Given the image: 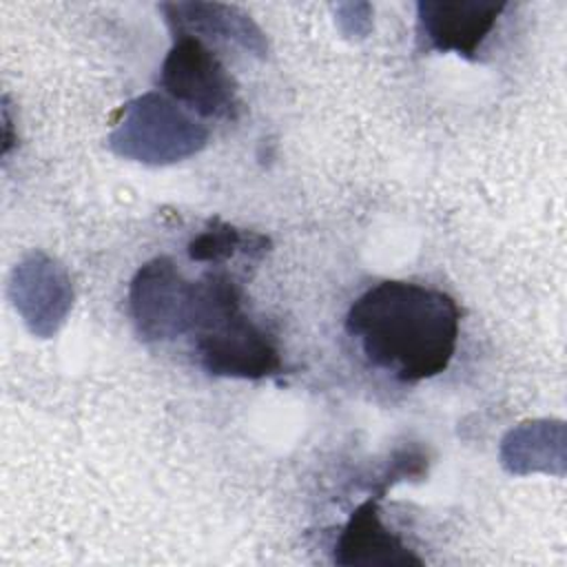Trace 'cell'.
<instances>
[{
    "mask_svg": "<svg viewBox=\"0 0 567 567\" xmlns=\"http://www.w3.org/2000/svg\"><path fill=\"white\" fill-rule=\"evenodd\" d=\"M7 295L27 330L38 339H51L73 308L69 270L44 250H31L13 266Z\"/></svg>",
    "mask_w": 567,
    "mask_h": 567,
    "instance_id": "6",
    "label": "cell"
},
{
    "mask_svg": "<svg viewBox=\"0 0 567 567\" xmlns=\"http://www.w3.org/2000/svg\"><path fill=\"white\" fill-rule=\"evenodd\" d=\"M195 281H188L166 255L144 261L128 286L135 332L146 343L171 341L190 332Z\"/></svg>",
    "mask_w": 567,
    "mask_h": 567,
    "instance_id": "5",
    "label": "cell"
},
{
    "mask_svg": "<svg viewBox=\"0 0 567 567\" xmlns=\"http://www.w3.org/2000/svg\"><path fill=\"white\" fill-rule=\"evenodd\" d=\"M332 558L343 567H423L416 556L381 518L377 498L363 501L341 527Z\"/></svg>",
    "mask_w": 567,
    "mask_h": 567,
    "instance_id": "8",
    "label": "cell"
},
{
    "mask_svg": "<svg viewBox=\"0 0 567 567\" xmlns=\"http://www.w3.org/2000/svg\"><path fill=\"white\" fill-rule=\"evenodd\" d=\"M164 22L175 35H193L197 40L233 42L244 51L268 58V38L259 24L239 7L221 2H164L159 4Z\"/></svg>",
    "mask_w": 567,
    "mask_h": 567,
    "instance_id": "9",
    "label": "cell"
},
{
    "mask_svg": "<svg viewBox=\"0 0 567 567\" xmlns=\"http://www.w3.org/2000/svg\"><path fill=\"white\" fill-rule=\"evenodd\" d=\"M507 2L503 0H421L416 35L425 49L474 60Z\"/></svg>",
    "mask_w": 567,
    "mask_h": 567,
    "instance_id": "7",
    "label": "cell"
},
{
    "mask_svg": "<svg viewBox=\"0 0 567 567\" xmlns=\"http://www.w3.org/2000/svg\"><path fill=\"white\" fill-rule=\"evenodd\" d=\"M503 470L516 476L534 472L565 474V423L554 419H534L512 427L498 447Z\"/></svg>",
    "mask_w": 567,
    "mask_h": 567,
    "instance_id": "10",
    "label": "cell"
},
{
    "mask_svg": "<svg viewBox=\"0 0 567 567\" xmlns=\"http://www.w3.org/2000/svg\"><path fill=\"white\" fill-rule=\"evenodd\" d=\"M337 24L343 38L363 40L372 29V7L365 2H348L337 7Z\"/></svg>",
    "mask_w": 567,
    "mask_h": 567,
    "instance_id": "12",
    "label": "cell"
},
{
    "mask_svg": "<svg viewBox=\"0 0 567 567\" xmlns=\"http://www.w3.org/2000/svg\"><path fill=\"white\" fill-rule=\"evenodd\" d=\"M206 144L208 128L159 91L128 100L109 135V148L117 157L144 166L177 164L204 151Z\"/></svg>",
    "mask_w": 567,
    "mask_h": 567,
    "instance_id": "3",
    "label": "cell"
},
{
    "mask_svg": "<svg viewBox=\"0 0 567 567\" xmlns=\"http://www.w3.org/2000/svg\"><path fill=\"white\" fill-rule=\"evenodd\" d=\"M159 86L202 117L237 120L241 113L237 82L215 51L193 35L173 38L159 69Z\"/></svg>",
    "mask_w": 567,
    "mask_h": 567,
    "instance_id": "4",
    "label": "cell"
},
{
    "mask_svg": "<svg viewBox=\"0 0 567 567\" xmlns=\"http://www.w3.org/2000/svg\"><path fill=\"white\" fill-rule=\"evenodd\" d=\"M461 310L436 288L385 279L361 292L346 315V332L365 359L405 383L441 374L458 343Z\"/></svg>",
    "mask_w": 567,
    "mask_h": 567,
    "instance_id": "1",
    "label": "cell"
},
{
    "mask_svg": "<svg viewBox=\"0 0 567 567\" xmlns=\"http://www.w3.org/2000/svg\"><path fill=\"white\" fill-rule=\"evenodd\" d=\"M272 248L270 237L233 226L219 217L208 219L206 228L188 241V259L204 264H221L235 255L264 257Z\"/></svg>",
    "mask_w": 567,
    "mask_h": 567,
    "instance_id": "11",
    "label": "cell"
},
{
    "mask_svg": "<svg viewBox=\"0 0 567 567\" xmlns=\"http://www.w3.org/2000/svg\"><path fill=\"white\" fill-rule=\"evenodd\" d=\"M190 334L199 365L224 379H268L284 370L270 332L244 312V290L226 272H206L195 281Z\"/></svg>",
    "mask_w": 567,
    "mask_h": 567,
    "instance_id": "2",
    "label": "cell"
},
{
    "mask_svg": "<svg viewBox=\"0 0 567 567\" xmlns=\"http://www.w3.org/2000/svg\"><path fill=\"white\" fill-rule=\"evenodd\" d=\"M4 109H2V117H4V144H2V153L7 155L9 151H11V144H13V140H11V120H9V104H7V97H4Z\"/></svg>",
    "mask_w": 567,
    "mask_h": 567,
    "instance_id": "13",
    "label": "cell"
}]
</instances>
